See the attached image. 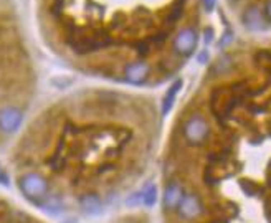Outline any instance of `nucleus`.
I'll list each match as a JSON object with an SVG mask.
<instances>
[{"label":"nucleus","mask_w":271,"mask_h":223,"mask_svg":"<svg viewBox=\"0 0 271 223\" xmlns=\"http://www.w3.org/2000/svg\"><path fill=\"white\" fill-rule=\"evenodd\" d=\"M19 187L28 200H32V202H35L38 205H42V202L48 198V182L40 174L30 172L20 177Z\"/></svg>","instance_id":"obj_1"},{"label":"nucleus","mask_w":271,"mask_h":223,"mask_svg":"<svg viewBox=\"0 0 271 223\" xmlns=\"http://www.w3.org/2000/svg\"><path fill=\"white\" fill-rule=\"evenodd\" d=\"M208 134H210V126H208L207 119L200 116V114L190 116L184 124V137L192 146L203 144L208 139Z\"/></svg>","instance_id":"obj_2"},{"label":"nucleus","mask_w":271,"mask_h":223,"mask_svg":"<svg viewBox=\"0 0 271 223\" xmlns=\"http://www.w3.org/2000/svg\"><path fill=\"white\" fill-rule=\"evenodd\" d=\"M197 43H199V35L194 28H182L176 40H174V50L177 51L179 55L189 56L194 53V50L197 48Z\"/></svg>","instance_id":"obj_3"},{"label":"nucleus","mask_w":271,"mask_h":223,"mask_svg":"<svg viewBox=\"0 0 271 223\" xmlns=\"http://www.w3.org/2000/svg\"><path fill=\"white\" fill-rule=\"evenodd\" d=\"M177 211L184 220H197L203 213L200 197L195 195V193H185L182 202L177 207Z\"/></svg>","instance_id":"obj_4"},{"label":"nucleus","mask_w":271,"mask_h":223,"mask_svg":"<svg viewBox=\"0 0 271 223\" xmlns=\"http://www.w3.org/2000/svg\"><path fill=\"white\" fill-rule=\"evenodd\" d=\"M24 123V114L17 107H4L0 109V131L5 134H14Z\"/></svg>","instance_id":"obj_5"},{"label":"nucleus","mask_w":271,"mask_h":223,"mask_svg":"<svg viewBox=\"0 0 271 223\" xmlns=\"http://www.w3.org/2000/svg\"><path fill=\"white\" fill-rule=\"evenodd\" d=\"M149 73H151V66L148 65L146 61H134V63H129L124 70V76H126L127 83L131 84H143L146 83V79L149 78Z\"/></svg>","instance_id":"obj_6"},{"label":"nucleus","mask_w":271,"mask_h":223,"mask_svg":"<svg viewBox=\"0 0 271 223\" xmlns=\"http://www.w3.org/2000/svg\"><path fill=\"white\" fill-rule=\"evenodd\" d=\"M184 195H185L184 188L180 187L177 182H171V184L166 187V190H164V197H162L164 207L167 210H177Z\"/></svg>","instance_id":"obj_7"},{"label":"nucleus","mask_w":271,"mask_h":223,"mask_svg":"<svg viewBox=\"0 0 271 223\" xmlns=\"http://www.w3.org/2000/svg\"><path fill=\"white\" fill-rule=\"evenodd\" d=\"M241 22H243V25L251 32L261 30L263 28V15H261V12H259L258 5H255V4L250 5V7L245 10V14L241 15Z\"/></svg>","instance_id":"obj_8"},{"label":"nucleus","mask_w":271,"mask_h":223,"mask_svg":"<svg viewBox=\"0 0 271 223\" xmlns=\"http://www.w3.org/2000/svg\"><path fill=\"white\" fill-rule=\"evenodd\" d=\"M81 208L86 211L88 215H99L101 210H103V202H101V198L98 195H94V193H89V195H84L81 198Z\"/></svg>","instance_id":"obj_9"},{"label":"nucleus","mask_w":271,"mask_h":223,"mask_svg":"<svg viewBox=\"0 0 271 223\" xmlns=\"http://www.w3.org/2000/svg\"><path fill=\"white\" fill-rule=\"evenodd\" d=\"M182 79H177V81L172 83V86L167 89V94L166 98H164V104H162V116H166V114L172 109L174 102H176V98L179 94V91L182 89Z\"/></svg>","instance_id":"obj_10"},{"label":"nucleus","mask_w":271,"mask_h":223,"mask_svg":"<svg viewBox=\"0 0 271 223\" xmlns=\"http://www.w3.org/2000/svg\"><path fill=\"white\" fill-rule=\"evenodd\" d=\"M156 200H157V188L156 185H149L143 192V202L144 205H148V207H152V205L156 203Z\"/></svg>","instance_id":"obj_11"},{"label":"nucleus","mask_w":271,"mask_h":223,"mask_svg":"<svg viewBox=\"0 0 271 223\" xmlns=\"http://www.w3.org/2000/svg\"><path fill=\"white\" fill-rule=\"evenodd\" d=\"M230 68H231V58H230V56H222V58L217 61V65H215V68H213V71L223 74L225 71H228Z\"/></svg>","instance_id":"obj_12"},{"label":"nucleus","mask_w":271,"mask_h":223,"mask_svg":"<svg viewBox=\"0 0 271 223\" xmlns=\"http://www.w3.org/2000/svg\"><path fill=\"white\" fill-rule=\"evenodd\" d=\"M143 202V192H138V193H134V195H131L127 200H126V203L129 205V207H134V205H138Z\"/></svg>","instance_id":"obj_13"},{"label":"nucleus","mask_w":271,"mask_h":223,"mask_svg":"<svg viewBox=\"0 0 271 223\" xmlns=\"http://www.w3.org/2000/svg\"><path fill=\"white\" fill-rule=\"evenodd\" d=\"M222 38H223V40L218 43V47H220V48H225V47H227V45L231 42V40H233V33H231L230 30H227V32H225V35H223Z\"/></svg>","instance_id":"obj_14"},{"label":"nucleus","mask_w":271,"mask_h":223,"mask_svg":"<svg viewBox=\"0 0 271 223\" xmlns=\"http://www.w3.org/2000/svg\"><path fill=\"white\" fill-rule=\"evenodd\" d=\"M202 2H203V9H205L207 12H212L217 5V0H202Z\"/></svg>","instance_id":"obj_15"},{"label":"nucleus","mask_w":271,"mask_h":223,"mask_svg":"<svg viewBox=\"0 0 271 223\" xmlns=\"http://www.w3.org/2000/svg\"><path fill=\"white\" fill-rule=\"evenodd\" d=\"M264 15H266V20L271 22V0H268L266 7H264Z\"/></svg>","instance_id":"obj_16"},{"label":"nucleus","mask_w":271,"mask_h":223,"mask_svg":"<svg viewBox=\"0 0 271 223\" xmlns=\"http://www.w3.org/2000/svg\"><path fill=\"white\" fill-rule=\"evenodd\" d=\"M207 60H208V53H207V51H202V53L199 55V63H202V65H203Z\"/></svg>","instance_id":"obj_17"},{"label":"nucleus","mask_w":271,"mask_h":223,"mask_svg":"<svg viewBox=\"0 0 271 223\" xmlns=\"http://www.w3.org/2000/svg\"><path fill=\"white\" fill-rule=\"evenodd\" d=\"M7 182H9L7 175H5V174H4V170L0 169V184H5V185H7Z\"/></svg>","instance_id":"obj_18"},{"label":"nucleus","mask_w":271,"mask_h":223,"mask_svg":"<svg viewBox=\"0 0 271 223\" xmlns=\"http://www.w3.org/2000/svg\"><path fill=\"white\" fill-rule=\"evenodd\" d=\"M212 30H208V32H205V43H210L212 42Z\"/></svg>","instance_id":"obj_19"},{"label":"nucleus","mask_w":271,"mask_h":223,"mask_svg":"<svg viewBox=\"0 0 271 223\" xmlns=\"http://www.w3.org/2000/svg\"><path fill=\"white\" fill-rule=\"evenodd\" d=\"M235 2H241V0H235Z\"/></svg>","instance_id":"obj_20"}]
</instances>
